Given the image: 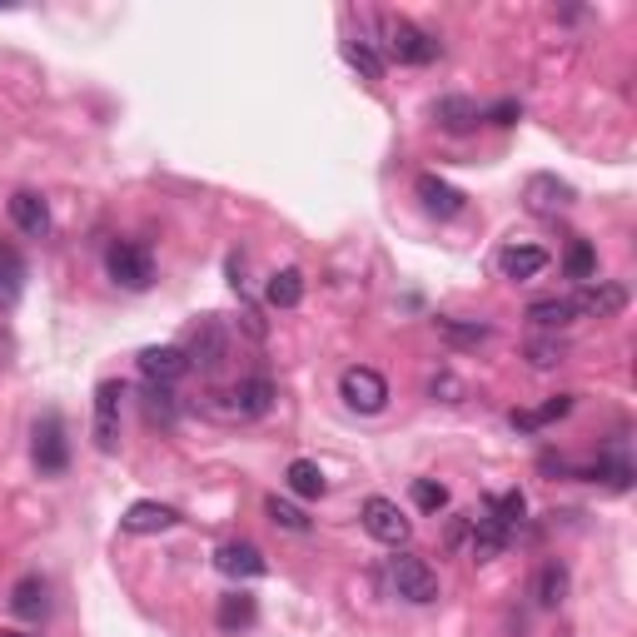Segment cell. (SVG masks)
<instances>
[{
	"instance_id": "5b68a950",
	"label": "cell",
	"mask_w": 637,
	"mask_h": 637,
	"mask_svg": "<svg viewBox=\"0 0 637 637\" xmlns=\"http://www.w3.org/2000/svg\"><path fill=\"white\" fill-rule=\"evenodd\" d=\"M339 399L354 413H378L384 403H389V384H384L378 369L354 364V369H344V378H339Z\"/></svg>"
},
{
	"instance_id": "8fae6325",
	"label": "cell",
	"mask_w": 637,
	"mask_h": 637,
	"mask_svg": "<svg viewBox=\"0 0 637 637\" xmlns=\"http://www.w3.org/2000/svg\"><path fill=\"white\" fill-rule=\"evenodd\" d=\"M11 613L21 617V623H40V617L50 613V583L40 578V573H25L11 588Z\"/></svg>"
},
{
	"instance_id": "9c48e42d",
	"label": "cell",
	"mask_w": 637,
	"mask_h": 637,
	"mask_svg": "<svg viewBox=\"0 0 637 637\" xmlns=\"http://www.w3.org/2000/svg\"><path fill=\"white\" fill-rule=\"evenodd\" d=\"M573 200H578V189L567 185V179H558V175H533L528 185H523V204H528L533 214H558Z\"/></svg>"
},
{
	"instance_id": "ac0fdd59",
	"label": "cell",
	"mask_w": 637,
	"mask_h": 637,
	"mask_svg": "<svg viewBox=\"0 0 637 637\" xmlns=\"http://www.w3.org/2000/svg\"><path fill=\"white\" fill-rule=\"evenodd\" d=\"M434 120H438V130L469 135L484 115H478V105H473L469 95H444V100H434Z\"/></svg>"
},
{
	"instance_id": "5bb4252c",
	"label": "cell",
	"mask_w": 637,
	"mask_h": 637,
	"mask_svg": "<svg viewBox=\"0 0 637 637\" xmlns=\"http://www.w3.org/2000/svg\"><path fill=\"white\" fill-rule=\"evenodd\" d=\"M175 523H179V513H175V508L154 503V498H140V503H130V508H125V519H120V528H125V533H170Z\"/></svg>"
},
{
	"instance_id": "7402d4cb",
	"label": "cell",
	"mask_w": 637,
	"mask_h": 637,
	"mask_svg": "<svg viewBox=\"0 0 637 637\" xmlns=\"http://www.w3.org/2000/svg\"><path fill=\"white\" fill-rule=\"evenodd\" d=\"M254 617H260V608H254L249 592H225L220 608H214V623L225 627V633H245V627H254Z\"/></svg>"
},
{
	"instance_id": "f546056e",
	"label": "cell",
	"mask_w": 637,
	"mask_h": 637,
	"mask_svg": "<svg viewBox=\"0 0 637 637\" xmlns=\"http://www.w3.org/2000/svg\"><path fill=\"white\" fill-rule=\"evenodd\" d=\"M563 270H567V279H592V270H598V254H592L588 239H573V245H567Z\"/></svg>"
},
{
	"instance_id": "e0dca14e",
	"label": "cell",
	"mask_w": 637,
	"mask_h": 637,
	"mask_svg": "<svg viewBox=\"0 0 637 637\" xmlns=\"http://www.w3.org/2000/svg\"><path fill=\"white\" fill-rule=\"evenodd\" d=\"M573 304H578V314H592V318H613L627 309V289L623 284H588V289H578L573 295Z\"/></svg>"
},
{
	"instance_id": "ba28073f",
	"label": "cell",
	"mask_w": 637,
	"mask_h": 637,
	"mask_svg": "<svg viewBox=\"0 0 637 637\" xmlns=\"http://www.w3.org/2000/svg\"><path fill=\"white\" fill-rule=\"evenodd\" d=\"M185 359H189V369H204V374H214V369L229 359V334H225V324H220V318H204L200 329H195V339H189Z\"/></svg>"
},
{
	"instance_id": "52a82bcc",
	"label": "cell",
	"mask_w": 637,
	"mask_h": 637,
	"mask_svg": "<svg viewBox=\"0 0 637 637\" xmlns=\"http://www.w3.org/2000/svg\"><path fill=\"white\" fill-rule=\"evenodd\" d=\"M36 469L40 473L71 469V444H65V419H60V413H46L36 424Z\"/></svg>"
},
{
	"instance_id": "4fadbf2b",
	"label": "cell",
	"mask_w": 637,
	"mask_h": 637,
	"mask_svg": "<svg viewBox=\"0 0 637 637\" xmlns=\"http://www.w3.org/2000/svg\"><path fill=\"white\" fill-rule=\"evenodd\" d=\"M214 567H220L225 578H264V573H270V563H264V553L254 544H225L214 553Z\"/></svg>"
},
{
	"instance_id": "8d00e7d4",
	"label": "cell",
	"mask_w": 637,
	"mask_h": 637,
	"mask_svg": "<svg viewBox=\"0 0 637 637\" xmlns=\"http://www.w3.org/2000/svg\"><path fill=\"white\" fill-rule=\"evenodd\" d=\"M428 389H434V399H438V394H449V403H459L463 384H459V378H453V374H438V378H434V384H428Z\"/></svg>"
},
{
	"instance_id": "6da1fadb",
	"label": "cell",
	"mask_w": 637,
	"mask_h": 637,
	"mask_svg": "<svg viewBox=\"0 0 637 637\" xmlns=\"http://www.w3.org/2000/svg\"><path fill=\"white\" fill-rule=\"evenodd\" d=\"M389 588L399 592L403 602H434L438 598V573L424 563L419 553H394L389 558Z\"/></svg>"
},
{
	"instance_id": "30bf717a",
	"label": "cell",
	"mask_w": 637,
	"mask_h": 637,
	"mask_svg": "<svg viewBox=\"0 0 637 637\" xmlns=\"http://www.w3.org/2000/svg\"><path fill=\"white\" fill-rule=\"evenodd\" d=\"M225 399H229V413H235V419H264V413L274 409V384L270 378H260V374L239 378Z\"/></svg>"
},
{
	"instance_id": "836d02e7",
	"label": "cell",
	"mask_w": 637,
	"mask_h": 637,
	"mask_svg": "<svg viewBox=\"0 0 637 637\" xmlns=\"http://www.w3.org/2000/svg\"><path fill=\"white\" fill-rule=\"evenodd\" d=\"M567 359V344L563 339H533L528 344V364L533 369H558Z\"/></svg>"
},
{
	"instance_id": "2e32d148",
	"label": "cell",
	"mask_w": 637,
	"mask_h": 637,
	"mask_svg": "<svg viewBox=\"0 0 637 637\" xmlns=\"http://www.w3.org/2000/svg\"><path fill=\"white\" fill-rule=\"evenodd\" d=\"M11 220H15V229H21V235H30V239H46L50 235V210H46V200H40V195H30V189H15V195H11Z\"/></svg>"
},
{
	"instance_id": "cb8c5ba5",
	"label": "cell",
	"mask_w": 637,
	"mask_h": 637,
	"mask_svg": "<svg viewBox=\"0 0 637 637\" xmlns=\"http://www.w3.org/2000/svg\"><path fill=\"white\" fill-rule=\"evenodd\" d=\"M264 299H270L274 309H299V304H304V274H299V270H279L270 279V289H264Z\"/></svg>"
},
{
	"instance_id": "603a6c76",
	"label": "cell",
	"mask_w": 637,
	"mask_h": 637,
	"mask_svg": "<svg viewBox=\"0 0 637 637\" xmlns=\"http://www.w3.org/2000/svg\"><path fill=\"white\" fill-rule=\"evenodd\" d=\"M434 329L444 334L453 349H478V344L488 339V324H478V318H444V314H438Z\"/></svg>"
},
{
	"instance_id": "8992f818",
	"label": "cell",
	"mask_w": 637,
	"mask_h": 637,
	"mask_svg": "<svg viewBox=\"0 0 637 637\" xmlns=\"http://www.w3.org/2000/svg\"><path fill=\"white\" fill-rule=\"evenodd\" d=\"M120 399H125L120 378H105L95 389V449L100 453H115V444H120Z\"/></svg>"
},
{
	"instance_id": "d6a6232c",
	"label": "cell",
	"mask_w": 637,
	"mask_h": 637,
	"mask_svg": "<svg viewBox=\"0 0 637 637\" xmlns=\"http://www.w3.org/2000/svg\"><path fill=\"white\" fill-rule=\"evenodd\" d=\"M488 513H494V519L503 523L508 533H513V528H519V523H523V513H528V503H523V494H519V488H513V494L494 498V503H488Z\"/></svg>"
},
{
	"instance_id": "484cf974",
	"label": "cell",
	"mask_w": 637,
	"mask_h": 637,
	"mask_svg": "<svg viewBox=\"0 0 637 637\" xmlns=\"http://www.w3.org/2000/svg\"><path fill=\"white\" fill-rule=\"evenodd\" d=\"M528 318L538 329H563V324L578 318V304L573 299H538V304H528Z\"/></svg>"
},
{
	"instance_id": "f35d334b",
	"label": "cell",
	"mask_w": 637,
	"mask_h": 637,
	"mask_svg": "<svg viewBox=\"0 0 637 637\" xmlns=\"http://www.w3.org/2000/svg\"><path fill=\"white\" fill-rule=\"evenodd\" d=\"M0 637H36V633H21V627H0Z\"/></svg>"
},
{
	"instance_id": "44dd1931",
	"label": "cell",
	"mask_w": 637,
	"mask_h": 637,
	"mask_svg": "<svg viewBox=\"0 0 637 637\" xmlns=\"http://www.w3.org/2000/svg\"><path fill=\"white\" fill-rule=\"evenodd\" d=\"M473 523V558H478V563H488V558H498L508 548V538H513V533L503 528V523L494 519V513H484V519H469Z\"/></svg>"
},
{
	"instance_id": "7a4b0ae2",
	"label": "cell",
	"mask_w": 637,
	"mask_h": 637,
	"mask_svg": "<svg viewBox=\"0 0 637 637\" xmlns=\"http://www.w3.org/2000/svg\"><path fill=\"white\" fill-rule=\"evenodd\" d=\"M384 46H389V55L399 65H428V60H438V40L428 30H419L413 21H403V15H384Z\"/></svg>"
},
{
	"instance_id": "d4e9b609",
	"label": "cell",
	"mask_w": 637,
	"mask_h": 637,
	"mask_svg": "<svg viewBox=\"0 0 637 637\" xmlns=\"http://www.w3.org/2000/svg\"><path fill=\"white\" fill-rule=\"evenodd\" d=\"M284 484H289V494H299V498H324V469L318 463H309V459H295L289 463V473H284Z\"/></svg>"
},
{
	"instance_id": "f1b7e54d",
	"label": "cell",
	"mask_w": 637,
	"mask_h": 637,
	"mask_svg": "<svg viewBox=\"0 0 637 637\" xmlns=\"http://www.w3.org/2000/svg\"><path fill=\"white\" fill-rule=\"evenodd\" d=\"M567 567L563 563H544V573H538V602H544V608H558V602L567 598Z\"/></svg>"
},
{
	"instance_id": "9a60e30c",
	"label": "cell",
	"mask_w": 637,
	"mask_h": 637,
	"mask_svg": "<svg viewBox=\"0 0 637 637\" xmlns=\"http://www.w3.org/2000/svg\"><path fill=\"white\" fill-rule=\"evenodd\" d=\"M140 374L150 378V384H160V389H170L175 378H185L189 374V359H185V349H145L140 354Z\"/></svg>"
},
{
	"instance_id": "e575fe53",
	"label": "cell",
	"mask_w": 637,
	"mask_h": 637,
	"mask_svg": "<svg viewBox=\"0 0 637 637\" xmlns=\"http://www.w3.org/2000/svg\"><path fill=\"white\" fill-rule=\"evenodd\" d=\"M413 503L424 508V513H444V508H449V488L428 484V478H413Z\"/></svg>"
},
{
	"instance_id": "d6986e66",
	"label": "cell",
	"mask_w": 637,
	"mask_h": 637,
	"mask_svg": "<svg viewBox=\"0 0 637 637\" xmlns=\"http://www.w3.org/2000/svg\"><path fill=\"white\" fill-rule=\"evenodd\" d=\"M498 270H503V279H533V274L548 270V249H538V245H508L503 254H498Z\"/></svg>"
},
{
	"instance_id": "4316f807",
	"label": "cell",
	"mask_w": 637,
	"mask_h": 637,
	"mask_svg": "<svg viewBox=\"0 0 637 637\" xmlns=\"http://www.w3.org/2000/svg\"><path fill=\"white\" fill-rule=\"evenodd\" d=\"M563 413H573V394H558V399H548L544 409L513 413V428H544V424H553V419H563Z\"/></svg>"
},
{
	"instance_id": "ffe728a7",
	"label": "cell",
	"mask_w": 637,
	"mask_h": 637,
	"mask_svg": "<svg viewBox=\"0 0 637 637\" xmlns=\"http://www.w3.org/2000/svg\"><path fill=\"white\" fill-rule=\"evenodd\" d=\"M25 295V260L21 249L0 245V309H15Z\"/></svg>"
},
{
	"instance_id": "277c9868",
	"label": "cell",
	"mask_w": 637,
	"mask_h": 637,
	"mask_svg": "<svg viewBox=\"0 0 637 637\" xmlns=\"http://www.w3.org/2000/svg\"><path fill=\"white\" fill-rule=\"evenodd\" d=\"M359 519H364L369 538H378L384 548H403V544H409V533H413V523L403 519V508L394 503V498H384V494L364 498V508H359Z\"/></svg>"
},
{
	"instance_id": "3957f363",
	"label": "cell",
	"mask_w": 637,
	"mask_h": 637,
	"mask_svg": "<svg viewBox=\"0 0 637 637\" xmlns=\"http://www.w3.org/2000/svg\"><path fill=\"white\" fill-rule=\"evenodd\" d=\"M105 270L120 289H150L154 284V254L145 245H135V239H120V245H110Z\"/></svg>"
},
{
	"instance_id": "83f0119b",
	"label": "cell",
	"mask_w": 637,
	"mask_h": 637,
	"mask_svg": "<svg viewBox=\"0 0 637 637\" xmlns=\"http://www.w3.org/2000/svg\"><path fill=\"white\" fill-rule=\"evenodd\" d=\"M264 513H270V523L274 528H289V533H309V513L304 508H295L289 498H264Z\"/></svg>"
},
{
	"instance_id": "74e56055",
	"label": "cell",
	"mask_w": 637,
	"mask_h": 637,
	"mask_svg": "<svg viewBox=\"0 0 637 637\" xmlns=\"http://www.w3.org/2000/svg\"><path fill=\"white\" fill-rule=\"evenodd\" d=\"M488 120H494V125H513V120H519V105H513V100H498Z\"/></svg>"
},
{
	"instance_id": "7c38bea8",
	"label": "cell",
	"mask_w": 637,
	"mask_h": 637,
	"mask_svg": "<svg viewBox=\"0 0 637 637\" xmlns=\"http://www.w3.org/2000/svg\"><path fill=\"white\" fill-rule=\"evenodd\" d=\"M413 189H419L424 210L438 214V220H459L463 204H469V200H463V189H453L449 179H438V175H419V185H413Z\"/></svg>"
},
{
	"instance_id": "4dcf8cb0",
	"label": "cell",
	"mask_w": 637,
	"mask_h": 637,
	"mask_svg": "<svg viewBox=\"0 0 637 637\" xmlns=\"http://www.w3.org/2000/svg\"><path fill=\"white\" fill-rule=\"evenodd\" d=\"M145 419H150V424H165V428L175 424V394L150 384V389H145Z\"/></svg>"
},
{
	"instance_id": "d590c367",
	"label": "cell",
	"mask_w": 637,
	"mask_h": 637,
	"mask_svg": "<svg viewBox=\"0 0 637 637\" xmlns=\"http://www.w3.org/2000/svg\"><path fill=\"white\" fill-rule=\"evenodd\" d=\"M588 478H602L608 488H627V484H633V469H627L623 459H598L588 469Z\"/></svg>"
},
{
	"instance_id": "1f68e13d",
	"label": "cell",
	"mask_w": 637,
	"mask_h": 637,
	"mask_svg": "<svg viewBox=\"0 0 637 637\" xmlns=\"http://www.w3.org/2000/svg\"><path fill=\"white\" fill-rule=\"evenodd\" d=\"M344 60H349L364 80H384V65H378V55L364 46V40H344Z\"/></svg>"
}]
</instances>
